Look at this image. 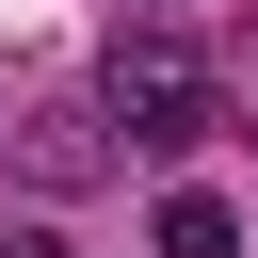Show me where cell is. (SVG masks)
Here are the masks:
<instances>
[{"instance_id":"2","label":"cell","mask_w":258,"mask_h":258,"mask_svg":"<svg viewBox=\"0 0 258 258\" xmlns=\"http://www.w3.org/2000/svg\"><path fill=\"white\" fill-rule=\"evenodd\" d=\"M0 161H16V194H48V210H64V194H97V177H113V129H97V97H48V113H16V129H0Z\"/></svg>"},{"instance_id":"4","label":"cell","mask_w":258,"mask_h":258,"mask_svg":"<svg viewBox=\"0 0 258 258\" xmlns=\"http://www.w3.org/2000/svg\"><path fill=\"white\" fill-rule=\"evenodd\" d=\"M0 258H81V242H64V226H16V242H0Z\"/></svg>"},{"instance_id":"5","label":"cell","mask_w":258,"mask_h":258,"mask_svg":"<svg viewBox=\"0 0 258 258\" xmlns=\"http://www.w3.org/2000/svg\"><path fill=\"white\" fill-rule=\"evenodd\" d=\"M242 113H258V48H242Z\"/></svg>"},{"instance_id":"1","label":"cell","mask_w":258,"mask_h":258,"mask_svg":"<svg viewBox=\"0 0 258 258\" xmlns=\"http://www.w3.org/2000/svg\"><path fill=\"white\" fill-rule=\"evenodd\" d=\"M210 113H226V81H210V48L194 32H113L97 48V129H113V161H194L210 145Z\"/></svg>"},{"instance_id":"3","label":"cell","mask_w":258,"mask_h":258,"mask_svg":"<svg viewBox=\"0 0 258 258\" xmlns=\"http://www.w3.org/2000/svg\"><path fill=\"white\" fill-rule=\"evenodd\" d=\"M161 258H242V210L177 177V194H161Z\"/></svg>"}]
</instances>
